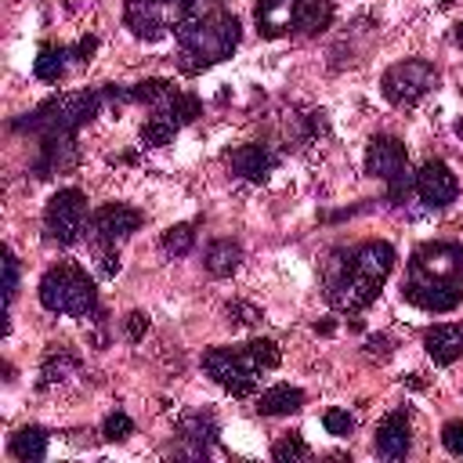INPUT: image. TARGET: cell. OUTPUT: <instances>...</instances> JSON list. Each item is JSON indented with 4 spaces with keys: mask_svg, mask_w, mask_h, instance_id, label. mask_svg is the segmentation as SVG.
Listing matches in <instances>:
<instances>
[{
    "mask_svg": "<svg viewBox=\"0 0 463 463\" xmlns=\"http://www.w3.org/2000/svg\"><path fill=\"white\" fill-rule=\"evenodd\" d=\"M105 101H109V90H105V87L72 90V94H54V98H47L43 105H36L25 119L14 123V130H29V134H36V141H40L36 166H33L36 177H51V174H61V170L76 166V159H80L76 130H80L83 123H90V119L101 112Z\"/></svg>",
    "mask_w": 463,
    "mask_h": 463,
    "instance_id": "1",
    "label": "cell"
},
{
    "mask_svg": "<svg viewBox=\"0 0 463 463\" xmlns=\"http://www.w3.org/2000/svg\"><path fill=\"white\" fill-rule=\"evenodd\" d=\"M394 246L383 242V239H373V242H362L354 250H333L329 260H326V297L336 311L344 315H354L362 307H369L387 275L394 271Z\"/></svg>",
    "mask_w": 463,
    "mask_h": 463,
    "instance_id": "2",
    "label": "cell"
},
{
    "mask_svg": "<svg viewBox=\"0 0 463 463\" xmlns=\"http://www.w3.org/2000/svg\"><path fill=\"white\" fill-rule=\"evenodd\" d=\"M402 297L420 311H452L463 300V246L459 242H423L409 257L402 279Z\"/></svg>",
    "mask_w": 463,
    "mask_h": 463,
    "instance_id": "3",
    "label": "cell"
},
{
    "mask_svg": "<svg viewBox=\"0 0 463 463\" xmlns=\"http://www.w3.org/2000/svg\"><path fill=\"white\" fill-rule=\"evenodd\" d=\"M239 36H242V25L232 11L224 7H210V11H192L177 29H174V40H177V65L181 72H203L224 58H232V51L239 47Z\"/></svg>",
    "mask_w": 463,
    "mask_h": 463,
    "instance_id": "4",
    "label": "cell"
},
{
    "mask_svg": "<svg viewBox=\"0 0 463 463\" xmlns=\"http://www.w3.org/2000/svg\"><path fill=\"white\" fill-rule=\"evenodd\" d=\"M279 344L275 340H250L235 347H210L203 354V369L213 383H221L235 398H250L257 391V380L264 369L279 365Z\"/></svg>",
    "mask_w": 463,
    "mask_h": 463,
    "instance_id": "5",
    "label": "cell"
},
{
    "mask_svg": "<svg viewBox=\"0 0 463 463\" xmlns=\"http://www.w3.org/2000/svg\"><path fill=\"white\" fill-rule=\"evenodd\" d=\"M40 304L54 315H69V318H94L98 315V289L94 279L72 264V260H58L43 271L40 279Z\"/></svg>",
    "mask_w": 463,
    "mask_h": 463,
    "instance_id": "6",
    "label": "cell"
},
{
    "mask_svg": "<svg viewBox=\"0 0 463 463\" xmlns=\"http://www.w3.org/2000/svg\"><path fill=\"white\" fill-rule=\"evenodd\" d=\"M141 210L127 206V203H109L101 210L90 213L87 221V239L94 246V257H98V268L101 275H116L119 271V257H116V246L123 239H130L137 228H141Z\"/></svg>",
    "mask_w": 463,
    "mask_h": 463,
    "instance_id": "7",
    "label": "cell"
},
{
    "mask_svg": "<svg viewBox=\"0 0 463 463\" xmlns=\"http://www.w3.org/2000/svg\"><path fill=\"white\" fill-rule=\"evenodd\" d=\"M365 174L387 184V199L394 206H402L409 188L416 184V174L409 170L405 145L398 137H391V134H376L369 141V148H365Z\"/></svg>",
    "mask_w": 463,
    "mask_h": 463,
    "instance_id": "8",
    "label": "cell"
},
{
    "mask_svg": "<svg viewBox=\"0 0 463 463\" xmlns=\"http://www.w3.org/2000/svg\"><path fill=\"white\" fill-rule=\"evenodd\" d=\"M195 11V0H127L123 22L141 40H159L174 33L188 14Z\"/></svg>",
    "mask_w": 463,
    "mask_h": 463,
    "instance_id": "9",
    "label": "cell"
},
{
    "mask_svg": "<svg viewBox=\"0 0 463 463\" xmlns=\"http://www.w3.org/2000/svg\"><path fill=\"white\" fill-rule=\"evenodd\" d=\"M434 83H438V69L427 58H405L383 72L380 90L394 109H412L416 101H423L434 90Z\"/></svg>",
    "mask_w": 463,
    "mask_h": 463,
    "instance_id": "10",
    "label": "cell"
},
{
    "mask_svg": "<svg viewBox=\"0 0 463 463\" xmlns=\"http://www.w3.org/2000/svg\"><path fill=\"white\" fill-rule=\"evenodd\" d=\"M87 195L80 188H61L51 195L47 210H43V232L51 242L58 246H72L83 239L87 232Z\"/></svg>",
    "mask_w": 463,
    "mask_h": 463,
    "instance_id": "11",
    "label": "cell"
},
{
    "mask_svg": "<svg viewBox=\"0 0 463 463\" xmlns=\"http://www.w3.org/2000/svg\"><path fill=\"white\" fill-rule=\"evenodd\" d=\"M412 188L430 210H441V206L456 203V195H459V181H456V174H452V166L445 159H427L416 170V184Z\"/></svg>",
    "mask_w": 463,
    "mask_h": 463,
    "instance_id": "12",
    "label": "cell"
},
{
    "mask_svg": "<svg viewBox=\"0 0 463 463\" xmlns=\"http://www.w3.org/2000/svg\"><path fill=\"white\" fill-rule=\"evenodd\" d=\"M409 445H412L409 412H405V409L387 412V416L380 420V427H376V438H373L376 456H383V459H405V456H409Z\"/></svg>",
    "mask_w": 463,
    "mask_h": 463,
    "instance_id": "13",
    "label": "cell"
},
{
    "mask_svg": "<svg viewBox=\"0 0 463 463\" xmlns=\"http://www.w3.org/2000/svg\"><path fill=\"white\" fill-rule=\"evenodd\" d=\"M228 166H232V174L242 177V181H264V177L279 166V156H275L268 145L250 141V145H239V148L228 152Z\"/></svg>",
    "mask_w": 463,
    "mask_h": 463,
    "instance_id": "14",
    "label": "cell"
},
{
    "mask_svg": "<svg viewBox=\"0 0 463 463\" xmlns=\"http://www.w3.org/2000/svg\"><path fill=\"white\" fill-rule=\"evenodd\" d=\"M297 11H300V0H257L253 4L257 33L268 36V40L293 33L297 29Z\"/></svg>",
    "mask_w": 463,
    "mask_h": 463,
    "instance_id": "15",
    "label": "cell"
},
{
    "mask_svg": "<svg viewBox=\"0 0 463 463\" xmlns=\"http://www.w3.org/2000/svg\"><path fill=\"white\" fill-rule=\"evenodd\" d=\"M423 347H427V354H430L438 365H452V362L463 354V326H456V322L430 326V329L423 333Z\"/></svg>",
    "mask_w": 463,
    "mask_h": 463,
    "instance_id": "16",
    "label": "cell"
},
{
    "mask_svg": "<svg viewBox=\"0 0 463 463\" xmlns=\"http://www.w3.org/2000/svg\"><path fill=\"white\" fill-rule=\"evenodd\" d=\"M177 434L188 441V456H206V449L217 441V420L210 412H192L177 423Z\"/></svg>",
    "mask_w": 463,
    "mask_h": 463,
    "instance_id": "17",
    "label": "cell"
},
{
    "mask_svg": "<svg viewBox=\"0 0 463 463\" xmlns=\"http://www.w3.org/2000/svg\"><path fill=\"white\" fill-rule=\"evenodd\" d=\"M304 409V391L289 387V383H275L264 394H257V412L260 416H289Z\"/></svg>",
    "mask_w": 463,
    "mask_h": 463,
    "instance_id": "18",
    "label": "cell"
},
{
    "mask_svg": "<svg viewBox=\"0 0 463 463\" xmlns=\"http://www.w3.org/2000/svg\"><path fill=\"white\" fill-rule=\"evenodd\" d=\"M69 61H76V58H72V47L43 43V47L36 51V58H33V76L43 80V83H58V80L65 76Z\"/></svg>",
    "mask_w": 463,
    "mask_h": 463,
    "instance_id": "19",
    "label": "cell"
},
{
    "mask_svg": "<svg viewBox=\"0 0 463 463\" xmlns=\"http://www.w3.org/2000/svg\"><path fill=\"white\" fill-rule=\"evenodd\" d=\"M7 452L14 459H22V463L43 459L47 456V430L43 427H22V430H14L11 441H7Z\"/></svg>",
    "mask_w": 463,
    "mask_h": 463,
    "instance_id": "20",
    "label": "cell"
},
{
    "mask_svg": "<svg viewBox=\"0 0 463 463\" xmlns=\"http://www.w3.org/2000/svg\"><path fill=\"white\" fill-rule=\"evenodd\" d=\"M123 90H127V101H137V105H148V109H159V105H166V101L177 94V87H174L170 80H163V76L130 83V87H123Z\"/></svg>",
    "mask_w": 463,
    "mask_h": 463,
    "instance_id": "21",
    "label": "cell"
},
{
    "mask_svg": "<svg viewBox=\"0 0 463 463\" xmlns=\"http://www.w3.org/2000/svg\"><path fill=\"white\" fill-rule=\"evenodd\" d=\"M239 264H242V246H239V242H232V239L210 242V250H206V271H210V275L224 279V275H232Z\"/></svg>",
    "mask_w": 463,
    "mask_h": 463,
    "instance_id": "22",
    "label": "cell"
},
{
    "mask_svg": "<svg viewBox=\"0 0 463 463\" xmlns=\"http://www.w3.org/2000/svg\"><path fill=\"white\" fill-rule=\"evenodd\" d=\"M177 130H181V123H177L170 112L152 109V116L141 123V141L152 145V148H163V145H170V141L177 137Z\"/></svg>",
    "mask_w": 463,
    "mask_h": 463,
    "instance_id": "23",
    "label": "cell"
},
{
    "mask_svg": "<svg viewBox=\"0 0 463 463\" xmlns=\"http://www.w3.org/2000/svg\"><path fill=\"white\" fill-rule=\"evenodd\" d=\"M333 22V0H300L297 11V33H322Z\"/></svg>",
    "mask_w": 463,
    "mask_h": 463,
    "instance_id": "24",
    "label": "cell"
},
{
    "mask_svg": "<svg viewBox=\"0 0 463 463\" xmlns=\"http://www.w3.org/2000/svg\"><path fill=\"white\" fill-rule=\"evenodd\" d=\"M76 354L72 351H65V347H54V351H47V358H43V365H40V387H51V383H61L65 376H72L76 373Z\"/></svg>",
    "mask_w": 463,
    "mask_h": 463,
    "instance_id": "25",
    "label": "cell"
},
{
    "mask_svg": "<svg viewBox=\"0 0 463 463\" xmlns=\"http://www.w3.org/2000/svg\"><path fill=\"white\" fill-rule=\"evenodd\" d=\"M195 246V224H170L163 232V253L170 257H184Z\"/></svg>",
    "mask_w": 463,
    "mask_h": 463,
    "instance_id": "26",
    "label": "cell"
},
{
    "mask_svg": "<svg viewBox=\"0 0 463 463\" xmlns=\"http://www.w3.org/2000/svg\"><path fill=\"white\" fill-rule=\"evenodd\" d=\"M130 434H134V420L123 409H116V412L105 416V423H101V438L105 441H127Z\"/></svg>",
    "mask_w": 463,
    "mask_h": 463,
    "instance_id": "27",
    "label": "cell"
},
{
    "mask_svg": "<svg viewBox=\"0 0 463 463\" xmlns=\"http://www.w3.org/2000/svg\"><path fill=\"white\" fill-rule=\"evenodd\" d=\"M271 456H275L279 463H293V459H304V456H307V445H304L300 434H286L282 441L271 445Z\"/></svg>",
    "mask_w": 463,
    "mask_h": 463,
    "instance_id": "28",
    "label": "cell"
},
{
    "mask_svg": "<svg viewBox=\"0 0 463 463\" xmlns=\"http://www.w3.org/2000/svg\"><path fill=\"white\" fill-rule=\"evenodd\" d=\"M322 427H326V434H333V438H347L351 427H354V416H351L347 409H326Z\"/></svg>",
    "mask_w": 463,
    "mask_h": 463,
    "instance_id": "29",
    "label": "cell"
},
{
    "mask_svg": "<svg viewBox=\"0 0 463 463\" xmlns=\"http://www.w3.org/2000/svg\"><path fill=\"white\" fill-rule=\"evenodd\" d=\"M14 289H18V257L11 250H4V300L7 304L14 300Z\"/></svg>",
    "mask_w": 463,
    "mask_h": 463,
    "instance_id": "30",
    "label": "cell"
},
{
    "mask_svg": "<svg viewBox=\"0 0 463 463\" xmlns=\"http://www.w3.org/2000/svg\"><path fill=\"white\" fill-rule=\"evenodd\" d=\"M441 445L452 452V456H463V420H449L441 427Z\"/></svg>",
    "mask_w": 463,
    "mask_h": 463,
    "instance_id": "31",
    "label": "cell"
},
{
    "mask_svg": "<svg viewBox=\"0 0 463 463\" xmlns=\"http://www.w3.org/2000/svg\"><path fill=\"white\" fill-rule=\"evenodd\" d=\"M228 318L239 322V326H257L260 322V311L253 304H242V300H232L228 304Z\"/></svg>",
    "mask_w": 463,
    "mask_h": 463,
    "instance_id": "32",
    "label": "cell"
},
{
    "mask_svg": "<svg viewBox=\"0 0 463 463\" xmlns=\"http://www.w3.org/2000/svg\"><path fill=\"white\" fill-rule=\"evenodd\" d=\"M123 329H127V336H130V340H141V336L148 333V315H141V311H130V315L123 318Z\"/></svg>",
    "mask_w": 463,
    "mask_h": 463,
    "instance_id": "33",
    "label": "cell"
},
{
    "mask_svg": "<svg viewBox=\"0 0 463 463\" xmlns=\"http://www.w3.org/2000/svg\"><path fill=\"white\" fill-rule=\"evenodd\" d=\"M452 40H456V43H459V47H463V22H459V25H456V29H452Z\"/></svg>",
    "mask_w": 463,
    "mask_h": 463,
    "instance_id": "34",
    "label": "cell"
}]
</instances>
